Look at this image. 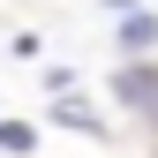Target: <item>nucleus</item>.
<instances>
[{"instance_id": "nucleus-1", "label": "nucleus", "mask_w": 158, "mask_h": 158, "mask_svg": "<svg viewBox=\"0 0 158 158\" xmlns=\"http://www.w3.org/2000/svg\"><path fill=\"white\" fill-rule=\"evenodd\" d=\"M121 90H128V106H158V75H151V68H128Z\"/></svg>"}, {"instance_id": "nucleus-2", "label": "nucleus", "mask_w": 158, "mask_h": 158, "mask_svg": "<svg viewBox=\"0 0 158 158\" xmlns=\"http://www.w3.org/2000/svg\"><path fill=\"white\" fill-rule=\"evenodd\" d=\"M151 38H158V23H151V15H128V23H121V45H128V53H143Z\"/></svg>"}]
</instances>
